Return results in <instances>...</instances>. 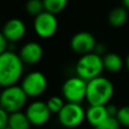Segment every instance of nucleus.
Wrapping results in <instances>:
<instances>
[{"instance_id": "dca6fc26", "label": "nucleus", "mask_w": 129, "mask_h": 129, "mask_svg": "<svg viewBox=\"0 0 129 129\" xmlns=\"http://www.w3.org/2000/svg\"><path fill=\"white\" fill-rule=\"evenodd\" d=\"M127 18H128V12L124 6L115 7L109 12L108 22L113 27H120L127 21Z\"/></svg>"}, {"instance_id": "6ab92c4d", "label": "nucleus", "mask_w": 129, "mask_h": 129, "mask_svg": "<svg viewBox=\"0 0 129 129\" xmlns=\"http://www.w3.org/2000/svg\"><path fill=\"white\" fill-rule=\"evenodd\" d=\"M64 104H66L64 99L59 96H51L46 101V105L50 110L51 114H57L61 110Z\"/></svg>"}, {"instance_id": "aec40b11", "label": "nucleus", "mask_w": 129, "mask_h": 129, "mask_svg": "<svg viewBox=\"0 0 129 129\" xmlns=\"http://www.w3.org/2000/svg\"><path fill=\"white\" fill-rule=\"evenodd\" d=\"M120 127H121V125L118 122L117 118L109 116L103 122H101L99 125L94 127V129H120Z\"/></svg>"}, {"instance_id": "f8f14e48", "label": "nucleus", "mask_w": 129, "mask_h": 129, "mask_svg": "<svg viewBox=\"0 0 129 129\" xmlns=\"http://www.w3.org/2000/svg\"><path fill=\"white\" fill-rule=\"evenodd\" d=\"M24 64H35L43 56V48L37 41H28L24 43L18 52Z\"/></svg>"}, {"instance_id": "39448f33", "label": "nucleus", "mask_w": 129, "mask_h": 129, "mask_svg": "<svg viewBox=\"0 0 129 129\" xmlns=\"http://www.w3.org/2000/svg\"><path fill=\"white\" fill-rule=\"evenodd\" d=\"M57 119L63 128L75 129L86 119V111L81 103L66 102L61 110L57 113Z\"/></svg>"}, {"instance_id": "1a4fd4ad", "label": "nucleus", "mask_w": 129, "mask_h": 129, "mask_svg": "<svg viewBox=\"0 0 129 129\" xmlns=\"http://www.w3.org/2000/svg\"><path fill=\"white\" fill-rule=\"evenodd\" d=\"M25 114L28 117L31 125L42 126L49 120L51 112L48 109L46 102L33 101L27 106L25 110Z\"/></svg>"}, {"instance_id": "4be33fe9", "label": "nucleus", "mask_w": 129, "mask_h": 129, "mask_svg": "<svg viewBox=\"0 0 129 129\" xmlns=\"http://www.w3.org/2000/svg\"><path fill=\"white\" fill-rule=\"evenodd\" d=\"M8 119L9 113L0 107V129H3L6 126H8Z\"/></svg>"}, {"instance_id": "2eb2a0df", "label": "nucleus", "mask_w": 129, "mask_h": 129, "mask_svg": "<svg viewBox=\"0 0 129 129\" xmlns=\"http://www.w3.org/2000/svg\"><path fill=\"white\" fill-rule=\"evenodd\" d=\"M102 58L104 70L110 73H117L123 68L124 62L122 57L115 52H108L104 56H102Z\"/></svg>"}, {"instance_id": "423d86ee", "label": "nucleus", "mask_w": 129, "mask_h": 129, "mask_svg": "<svg viewBox=\"0 0 129 129\" xmlns=\"http://www.w3.org/2000/svg\"><path fill=\"white\" fill-rule=\"evenodd\" d=\"M88 82L79 76L67 79L61 86V96L67 102L81 103L86 99Z\"/></svg>"}, {"instance_id": "f03ea898", "label": "nucleus", "mask_w": 129, "mask_h": 129, "mask_svg": "<svg viewBox=\"0 0 129 129\" xmlns=\"http://www.w3.org/2000/svg\"><path fill=\"white\" fill-rule=\"evenodd\" d=\"M114 87L110 80L105 77H97L87 84L86 100L89 105H106L112 98Z\"/></svg>"}, {"instance_id": "f3484780", "label": "nucleus", "mask_w": 129, "mask_h": 129, "mask_svg": "<svg viewBox=\"0 0 129 129\" xmlns=\"http://www.w3.org/2000/svg\"><path fill=\"white\" fill-rule=\"evenodd\" d=\"M44 10L53 14L60 13L68 5L69 0H42Z\"/></svg>"}, {"instance_id": "6e6552de", "label": "nucleus", "mask_w": 129, "mask_h": 129, "mask_svg": "<svg viewBox=\"0 0 129 129\" xmlns=\"http://www.w3.org/2000/svg\"><path fill=\"white\" fill-rule=\"evenodd\" d=\"M20 86L27 97L36 98L45 92L47 88V79L43 73L33 71L23 77Z\"/></svg>"}, {"instance_id": "393cba45", "label": "nucleus", "mask_w": 129, "mask_h": 129, "mask_svg": "<svg viewBox=\"0 0 129 129\" xmlns=\"http://www.w3.org/2000/svg\"><path fill=\"white\" fill-rule=\"evenodd\" d=\"M122 5H123L127 10H129V0H122Z\"/></svg>"}, {"instance_id": "0eeeda50", "label": "nucleus", "mask_w": 129, "mask_h": 129, "mask_svg": "<svg viewBox=\"0 0 129 129\" xmlns=\"http://www.w3.org/2000/svg\"><path fill=\"white\" fill-rule=\"evenodd\" d=\"M58 28L56 14L43 10L38 15L34 16L33 29L40 38H49L55 34Z\"/></svg>"}, {"instance_id": "bb28decb", "label": "nucleus", "mask_w": 129, "mask_h": 129, "mask_svg": "<svg viewBox=\"0 0 129 129\" xmlns=\"http://www.w3.org/2000/svg\"><path fill=\"white\" fill-rule=\"evenodd\" d=\"M3 129H11V128H10L9 126H6V127H5V128H3Z\"/></svg>"}, {"instance_id": "b1692460", "label": "nucleus", "mask_w": 129, "mask_h": 129, "mask_svg": "<svg viewBox=\"0 0 129 129\" xmlns=\"http://www.w3.org/2000/svg\"><path fill=\"white\" fill-rule=\"evenodd\" d=\"M106 108H107V111H108L109 116L116 117L119 108H117V107H116L115 105H113V104H107V105H106Z\"/></svg>"}, {"instance_id": "9d476101", "label": "nucleus", "mask_w": 129, "mask_h": 129, "mask_svg": "<svg viewBox=\"0 0 129 129\" xmlns=\"http://www.w3.org/2000/svg\"><path fill=\"white\" fill-rule=\"evenodd\" d=\"M96 39L94 35L88 31H80L74 34L70 41L72 50L80 55L94 51L96 47Z\"/></svg>"}, {"instance_id": "412c9836", "label": "nucleus", "mask_w": 129, "mask_h": 129, "mask_svg": "<svg viewBox=\"0 0 129 129\" xmlns=\"http://www.w3.org/2000/svg\"><path fill=\"white\" fill-rule=\"evenodd\" d=\"M116 118L121 126L129 127V106H123L118 109Z\"/></svg>"}, {"instance_id": "20e7f679", "label": "nucleus", "mask_w": 129, "mask_h": 129, "mask_svg": "<svg viewBox=\"0 0 129 129\" xmlns=\"http://www.w3.org/2000/svg\"><path fill=\"white\" fill-rule=\"evenodd\" d=\"M27 95L21 86L12 85L3 88L0 93V107L7 111L9 114L21 111L26 104Z\"/></svg>"}, {"instance_id": "4468645a", "label": "nucleus", "mask_w": 129, "mask_h": 129, "mask_svg": "<svg viewBox=\"0 0 129 129\" xmlns=\"http://www.w3.org/2000/svg\"><path fill=\"white\" fill-rule=\"evenodd\" d=\"M30 125L31 123L25 112L23 113L22 111H17L9 114L8 126L11 129H29Z\"/></svg>"}, {"instance_id": "cd10ccee", "label": "nucleus", "mask_w": 129, "mask_h": 129, "mask_svg": "<svg viewBox=\"0 0 129 129\" xmlns=\"http://www.w3.org/2000/svg\"><path fill=\"white\" fill-rule=\"evenodd\" d=\"M64 129H67V128H64Z\"/></svg>"}, {"instance_id": "f257e3e1", "label": "nucleus", "mask_w": 129, "mask_h": 129, "mask_svg": "<svg viewBox=\"0 0 129 129\" xmlns=\"http://www.w3.org/2000/svg\"><path fill=\"white\" fill-rule=\"evenodd\" d=\"M24 63L18 53L7 49L0 54V87L15 85L22 77Z\"/></svg>"}, {"instance_id": "5701e85b", "label": "nucleus", "mask_w": 129, "mask_h": 129, "mask_svg": "<svg viewBox=\"0 0 129 129\" xmlns=\"http://www.w3.org/2000/svg\"><path fill=\"white\" fill-rule=\"evenodd\" d=\"M9 42L7 41V39L5 38L4 34L2 33V31H0V54L3 53L4 51H6L8 49V44Z\"/></svg>"}, {"instance_id": "ddd939ff", "label": "nucleus", "mask_w": 129, "mask_h": 129, "mask_svg": "<svg viewBox=\"0 0 129 129\" xmlns=\"http://www.w3.org/2000/svg\"><path fill=\"white\" fill-rule=\"evenodd\" d=\"M106 105H90L86 110V120L92 127H96L109 117Z\"/></svg>"}, {"instance_id": "7ed1b4c3", "label": "nucleus", "mask_w": 129, "mask_h": 129, "mask_svg": "<svg viewBox=\"0 0 129 129\" xmlns=\"http://www.w3.org/2000/svg\"><path fill=\"white\" fill-rule=\"evenodd\" d=\"M103 70V58L95 51L81 55L75 67L76 75L87 82L101 76Z\"/></svg>"}, {"instance_id": "a878e982", "label": "nucleus", "mask_w": 129, "mask_h": 129, "mask_svg": "<svg viewBox=\"0 0 129 129\" xmlns=\"http://www.w3.org/2000/svg\"><path fill=\"white\" fill-rule=\"evenodd\" d=\"M125 64H126V68H127V70L129 71V54L127 55V57H126V60H125Z\"/></svg>"}, {"instance_id": "9b49d317", "label": "nucleus", "mask_w": 129, "mask_h": 129, "mask_svg": "<svg viewBox=\"0 0 129 129\" xmlns=\"http://www.w3.org/2000/svg\"><path fill=\"white\" fill-rule=\"evenodd\" d=\"M1 31L9 43H14L24 37L26 25L20 18H11L4 23Z\"/></svg>"}, {"instance_id": "a211bd4d", "label": "nucleus", "mask_w": 129, "mask_h": 129, "mask_svg": "<svg viewBox=\"0 0 129 129\" xmlns=\"http://www.w3.org/2000/svg\"><path fill=\"white\" fill-rule=\"evenodd\" d=\"M25 10L27 14L31 16H36L44 10L42 0H27L25 3Z\"/></svg>"}]
</instances>
